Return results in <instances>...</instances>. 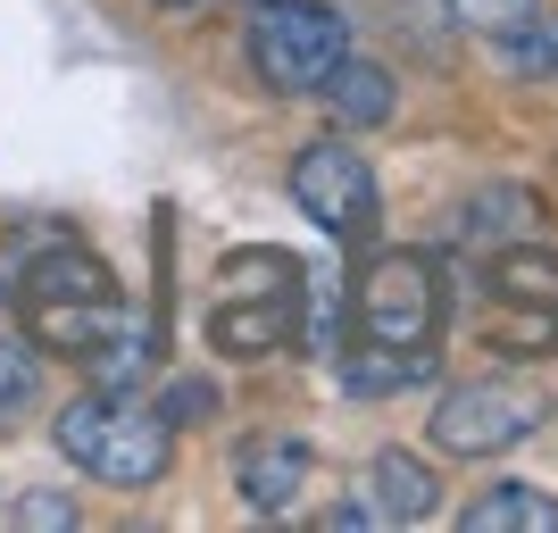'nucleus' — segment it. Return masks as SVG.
Wrapping results in <instances>:
<instances>
[{
	"instance_id": "f257e3e1",
	"label": "nucleus",
	"mask_w": 558,
	"mask_h": 533,
	"mask_svg": "<svg viewBox=\"0 0 558 533\" xmlns=\"http://www.w3.org/2000/svg\"><path fill=\"white\" fill-rule=\"evenodd\" d=\"M50 441L68 467H84L93 484H117V492H150L175 459V425L159 409H142L134 392H100V384L50 417Z\"/></svg>"
},
{
	"instance_id": "f03ea898",
	"label": "nucleus",
	"mask_w": 558,
	"mask_h": 533,
	"mask_svg": "<svg viewBox=\"0 0 558 533\" xmlns=\"http://www.w3.org/2000/svg\"><path fill=\"white\" fill-rule=\"evenodd\" d=\"M350 59V25L326 0H251V75L267 93H317Z\"/></svg>"
},
{
	"instance_id": "7ed1b4c3",
	"label": "nucleus",
	"mask_w": 558,
	"mask_h": 533,
	"mask_svg": "<svg viewBox=\"0 0 558 533\" xmlns=\"http://www.w3.org/2000/svg\"><path fill=\"white\" fill-rule=\"evenodd\" d=\"M350 317L367 350H434L442 334V283L417 251H384L367 276L350 283Z\"/></svg>"
},
{
	"instance_id": "20e7f679",
	"label": "nucleus",
	"mask_w": 558,
	"mask_h": 533,
	"mask_svg": "<svg viewBox=\"0 0 558 533\" xmlns=\"http://www.w3.org/2000/svg\"><path fill=\"white\" fill-rule=\"evenodd\" d=\"M534 425H542V400L525 392V384L475 375V384L442 392V409H434V450H450V459H500V450H517Z\"/></svg>"
},
{
	"instance_id": "39448f33",
	"label": "nucleus",
	"mask_w": 558,
	"mask_h": 533,
	"mask_svg": "<svg viewBox=\"0 0 558 533\" xmlns=\"http://www.w3.org/2000/svg\"><path fill=\"white\" fill-rule=\"evenodd\" d=\"M292 201H301V217L326 242H367L375 233V167L350 150V142H308L301 159H292Z\"/></svg>"
},
{
	"instance_id": "423d86ee",
	"label": "nucleus",
	"mask_w": 558,
	"mask_h": 533,
	"mask_svg": "<svg viewBox=\"0 0 558 533\" xmlns=\"http://www.w3.org/2000/svg\"><path fill=\"white\" fill-rule=\"evenodd\" d=\"M17 317H25V334H34L43 350H59V359L84 367L100 342H117V334L142 317V308H125L117 292H59V301H25Z\"/></svg>"
},
{
	"instance_id": "0eeeda50",
	"label": "nucleus",
	"mask_w": 558,
	"mask_h": 533,
	"mask_svg": "<svg viewBox=\"0 0 558 533\" xmlns=\"http://www.w3.org/2000/svg\"><path fill=\"white\" fill-rule=\"evenodd\" d=\"M308 475H317V450H308V441H292V434H267V441H251V450L233 459V484H242V500H251L258 517L292 509Z\"/></svg>"
},
{
	"instance_id": "6e6552de",
	"label": "nucleus",
	"mask_w": 558,
	"mask_h": 533,
	"mask_svg": "<svg viewBox=\"0 0 558 533\" xmlns=\"http://www.w3.org/2000/svg\"><path fill=\"white\" fill-rule=\"evenodd\" d=\"M283 334H292V292H226L209 317V342L226 350V359H267V350H283Z\"/></svg>"
},
{
	"instance_id": "1a4fd4ad",
	"label": "nucleus",
	"mask_w": 558,
	"mask_h": 533,
	"mask_svg": "<svg viewBox=\"0 0 558 533\" xmlns=\"http://www.w3.org/2000/svg\"><path fill=\"white\" fill-rule=\"evenodd\" d=\"M367 500H375V517H384V525H425L442 492H434V467H425V459H409V450H375Z\"/></svg>"
},
{
	"instance_id": "9d476101",
	"label": "nucleus",
	"mask_w": 558,
	"mask_h": 533,
	"mask_svg": "<svg viewBox=\"0 0 558 533\" xmlns=\"http://www.w3.org/2000/svg\"><path fill=\"white\" fill-rule=\"evenodd\" d=\"M534 192H517V184H492L466 201L459 217V242H484V251H509V242H534Z\"/></svg>"
},
{
	"instance_id": "9b49d317",
	"label": "nucleus",
	"mask_w": 558,
	"mask_h": 533,
	"mask_svg": "<svg viewBox=\"0 0 558 533\" xmlns=\"http://www.w3.org/2000/svg\"><path fill=\"white\" fill-rule=\"evenodd\" d=\"M459 525L466 533H558V500L534 492V484H500V492H484V500H466Z\"/></svg>"
},
{
	"instance_id": "f8f14e48",
	"label": "nucleus",
	"mask_w": 558,
	"mask_h": 533,
	"mask_svg": "<svg viewBox=\"0 0 558 533\" xmlns=\"http://www.w3.org/2000/svg\"><path fill=\"white\" fill-rule=\"evenodd\" d=\"M317 93H326V109L342 117V125H384V117H392V75L367 68V59H342Z\"/></svg>"
},
{
	"instance_id": "ddd939ff",
	"label": "nucleus",
	"mask_w": 558,
	"mask_h": 533,
	"mask_svg": "<svg viewBox=\"0 0 558 533\" xmlns=\"http://www.w3.org/2000/svg\"><path fill=\"white\" fill-rule=\"evenodd\" d=\"M492 342L500 350H558V308L550 301H534V292H500L492 283Z\"/></svg>"
},
{
	"instance_id": "4468645a",
	"label": "nucleus",
	"mask_w": 558,
	"mask_h": 533,
	"mask_svg": "<svg viewBox=\"0 0 558 533\" xmlns=\"http://www.w3.org/2000/svg\"><path fill=\"white\" fill-rule=\"evenodd\" d=\"M150 367H159V334H150V317H134L117 342H100L93 359H84V375H93L100 392H134Z\"/></svg>"
},
{
	"instance_id": "2eb2a0df",
	"label": "nucleus",
	"mask_w": 558,
	"mask_h": 533,
	"mask_svg": "<svg viewBox=\"0 0 558 533\" xmlns=\"http://www.w3.org/2000/svg\"><path fill=\"white\" fill-rule=\"evenodd\" d=\"M434 375V350H350V384L359 392H409V384H425Z\"/></svg>"
},
{
	"instance_id": "dca6fc26",
	"label": "nucleus",
	"mask_w": 558,
	"mask_h": 533,
	"mask_svg": "<svg viewBox=\"0 0 558 533\" xmlns=\"http://www.w3.org/2000/svg\"><path fill=\"white\" fill-rule=\"evenodd\" d=\"M492 283H500V292H534V301H558V251H525V242H509V251L492 258Z\"/></svg>"
},
{
	"instance_id": "f3484780",
	"label": "nucleus",
	"mask_w": 558,
	"mask_h": 533,
	"mask_svg": "<svg viewBox=\"0 0 558 533\" xmlns=\"http://www.w3.org/2000/svg\"><path fill=\"white\" fill-rule=\"evenodd\" d=\"M442 9L466 34H492V43H509V34H525V25L542 17V0H442Z\"/></svg>"
},
{
	"instance_id": "a211bd4d",
	"label": "nucleus",
	"mask_w": 558,
	"mask_h": 533,
	"mask_svg": "<svg viewBox=\"0 0 558 533\" xmlns=\"http://www.w3.org/2000/svg\"><path fill=\"white\" fill-rule=\"evenodd\" d=\"M43 392V367L25 359V342H0V409H25Z\"/></svg>"
},
{
	"instance_id": "6ab92c4d",
	"label": "nucleus",
	"mask_w": 558,
	"mask_h": 533,
	"mask_svg": "<svg viewBox=\"0 0 558 533\" xmlns=\"http://www.w3.org/2000/svg\"><path fill=\"white\" fill-rule=\"evenodd\" d=\"M509 59H517V68H542V75H558V17H534L525 34H509Z\"/></svg>"
},
{
	"instance_id": "aec40b11",
	"label": "nucleus",
	"mask_w": 558,
	"mask_h": 533,
	"mask_svg": "<svg viewBox=\"0 0 558 533\" xmlns=\"http://www.w3.org/2000/svg\"><path fill=\"white\" fill-rule=\"evenodd\" d=\"M209 409H217V392H209V384H175L159 417H167V425H201V417H209Z\"/></svg>"
},
{
	"instance_id": "412c9836",
	"label": "nucleus",
	"mask_w": 558,
	"mask_h": 533,
	"mask_svg": "<svg viewBox=\"0 0 558 533\" xmlns=\"http://www.w3.org/2000/svg\"><path fill=\"white\" fill-rule=\"evenodd\" d=\"M17 525H59V533H68L75 525V500H59V492H25V500H17Z\"/></svg>"
},
{
	"instance_id": "4be33fe9",
	"label": "nucleus",
	"mask_w": 558,
	"mask_h": 533,
	"mask_svg": "<svg viewBox=\"0 0 558 533\" xmlns=\"http://www.w3.org/2000/svg\"><path fill=\"white\" fill-rule=\"evenodd\" d=\"M333 525H384V517H375V500H333Z\"/></svg>"
},
{
	"instance_id": "5701e85b",
	"label": "nucleus",
	"mask_w": 558,
	"mask_h": 533,
	"mask_svg": "<svg viewBox=\"0 0 558 533\" xmlns=\"http://www.w3.org/2000/svg\"><path fill=\"white\" fill-rule=\"evenodd\" d=\"M159 9H201V0H159Z\"/></svg>"
},
{
	"instance_id": "b1692460",
	"label": "nucleus",
	"mask_w": 558,
	"mask_h": 533,
	"mask_svg": "<svg viewBox=\"0 0 558 533\" xmlns=\"http://www.w3.org/2000/svg\"><path fill=\"white\" fill-rule=\"evenodd\" d=\"M0 417H9V409H0Z\"/></svg>"
}]
</instances>
